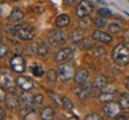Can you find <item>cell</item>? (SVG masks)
<instances>
[{
  "mask_svg": "<svg viewBox=\"0 0 129 120\" xmlns=\"http://www.w3.org/2000/svg\"><path fill=\"white\" fill-rule=\"evenodd\" d=\"M111 57L114 62L118 66H127L129 64V47L124 43H120L111 51Z\"/></svg>",
  "mask_w": 129,
  "mask_h": 120,
  "instance_id": "obj_1",
  "label": "cell"
},
{
  "mask_svg": "<svg viewBox=\"0 0 129 120\" xmlns=\"http://www.w3.org/2000/svg\"><path fill=\"white\" fill-rule=\"evenodd\" d=\"M14 30H16V36L21 41H32L36 36V31L33 26L28 25V24H17L14 26Z\"/></svg>",
  "mask_w": 129,
  "mask_h": 120,
  "instance_id": "obj_2",
  "label": "cell"
},
{
  "mask_svg": "<svg viewBox=\"0 0 129 120\" xmlns=\"http://www.w3.org/2000/svg\"><path fill=\"white\" fill-rule=\"evenodd\" d=\"M57 75H58V77L60 81H63V82L70 81L71 78L75 76L74 66L70 64V63L60 64V66L58 67V70H57Z\"/></svg>",
  "mask_w": 129,
  "mask_h": 120,
  "instance_id": "obj_3",
  "label": "cell"
},
{
  "mask_svg": "<svg viewBox=\"0 0 129 120\" xmlns=\"http://www.w3.org/2000/svg\"><path fill=\"white\" fill-rule=\"evenodd\" d=\"M67 42V33L62 30H53L49 35V43L52 47H58Z\"/></svg>",
  "mask_w": 129,
  "mask_h": 120,
  "instance_id": "obj_4",
  "label": "cell"
},
{
  "mask_svg": "<svg viewBox=\"0 0 129 120\" xmlns=\"http://www.w3.org/2000/svg\"><path fill=\"white\" fill-rule=\"evenodd\" d=\"M92 10H94V6L89 0H81L79 4L77 5V7H76V14L79 19L85 18L92 12Z\"/></svg>",
  "mask_w": 129,
  "mask_h": 120,
  "instance_id": "obj_5",
  "label": "cell"
},
{
  "mask_svg": "<svg viewBox=\"0 0 129 120\" xmlns=\"http://www.w3.org/2000/svg\"><path fill=\"white\" fill-rule=\"evenodd\" d=\"M121 109L122 107L120 106L118 102H114V101H110V102H107L104 106H103V112L108 118H116L117 115L121 114Z\"/></svg>",
  "mask_w": 129,
  "mask_h": 120,
  "instance_id": "obj_6",
  "label": "cell"
},
{
  "mask_svg": "<svg viewBox=\"0 0 129 120\" xmlns=\"http://www.w3.org/2000/svg\"><path fill=\"white\" fill-rule=\"evenodd\" d=\"M10 66H11V69L13 70V71H16V73H23L24 70L26 69L25 59H24L20 55H14V56L11 58Z\"/></svg>",
  "mask_w": 129,
  "mask_h": 120,
  "instance_id": "obj_7",
  "label": "cell"
},
{
  "mask_svg": "<svg viewBox=\"0 0 129 120\" xmlns=\"http://www.w3.org/2000/svg\"><path fill=\"white\" fill-rule=\"evenodd\" d=\"M72 55H74V51L71 48H62L60 50H58L56 52L55 55V61L57 63H63L68 61V59H70L72 57Z\"/></svg>",
  "mask_w": 129,
  "mask_h": 120,
  "instance_id": "obj_8",
  "label": "cell"
},
{
  "mask_svg": "<svg viewBox=\"0 0 129 120\" xmlns=\"http://www.w3.org/2000/svg\"><path fill=\"white\" fill-rule=\"evenodd\" d=\"M16 83L18 86V88H20L23 92H28V90H31L35 87V83H33L31 78L27 77V76H23V75L17 78Z\"/></svg>",
  "mask_w": 129,
  "mask_h": 120,
  "instance_id": "obj_9",
  "label": "cell"
},
{
  "mask_svg": "<svg viewBox=\"0 0 129 120\" xmlns=\"http://www.w3.org/2000/svg\"><path fill=\"white\" fill-rule=\"evenodd\" d=\"M91 37H92V39L96 41V42L104 43V44H109V43H111V41H113V37H111L109 33H107V32H104V31H101V30H95V31H92Z\"/></svg>",
  "mask_w": 129,
  "mask_h": 120,
  "instance_id": "obj_10",
  "label": "cell"
},
{
  "mask_svg": "<svg viewBox=\"0 0 129 120\" xmlns=\"http://www.w3.org/2000/svg\"><path fill=\"white\" fill-rule=\"evenodd\" d=\"M5 104H6V107L11 111H14V109L19 106L20 101H19V96L17 95L16 93H8L5 97Z\"/></svg>",
  "mask_w": 129,
  "mask_h": 120,
  "instance_id": "obj_11",
  "label": "cell"
},
{
  "mask_svg": "<svg viewBox=\"0 0 129 120\" xmlns=\"http://www.w3.org/2000/svg\"><path fill=\"white\" fill-rule=\"evenodd\" d=\"M0 85L4 89H11L13 87V78L7 71L0 74Z\"/></svg>",
  "mask_w": 129,
  "mask_h": 120,
  "instance_id": "obj_12",
  "label": "cell"
},
{
  "mask_svg": "<svg viewBox=\"0 0 129 120\" xmlns=\"http://www.w3.org/2000/svg\"><path fill=\"white\" fill-rule=\"evenodd\" d=\"M91 90H92V85L91 83H89V82H84L82 86V88L79 89V92H78V97H79V100H86L88 97L90 96V94H91Z\"/></svg>",
  "mask_w": 129,
  "mask_h": 120,
  "instance_id": "obj_13",
  "label": "cell"
},
{
  "mask_svg": "<svg viewBox=\"0 0 129 120\" xmlns=\"http://www.w3.org/2000/svg\"><path fill=\"white\" fill-rule=\"evenodd\" d=\"M88 77H89V71L86 69L77 70V71L75 73V76H74L75 82H76L77 85H83L84 82H86Z\"/></svg>",
  "mask_w": 129,
  "mask_h": 120,
  "instance_id": "obj_14",
  "label": "cell"
},
{
  "mask_svg": "<svg viewBox=\"0 0 129 120\" xmlns=\"http://www.w3.org/2000/svg\"><path fill=\"white\" fill-rule=\"evenodd\" d=\"M71 19H70V16L69 14H65V13H63V14H59L55 20V24L56 26L58 27V29H63V27H67L69 24H70Z\"/></svg>",
  "mask_w": 129,
  "mask_h": 120,
  "instance_id": "obj_15",
  "label": "cell"
},
{
  "mask_svg": "<svg viewBox=\"0 0 129 120\" xmlns=\"http://www.w3.org/2000/svg\"><path fill=\"white\" fill-rule=\"evenodd\" d=\"M115 97H116V92L115 90H106V92H102L98 95V100H100V102L107 104V102L114 101Z\"/></svg>",
  "mask_w": 129,
  "mask_h": 120,
  "instance_id": "obj_16",
  "label": "cell"
},
{
  "mask_svg": "<svg viewBox=\"0 0 129 120\" xmlns=\"http://www.w3.org/2000/svg\"><path fill=\"white\" fill-rule=\"evenodd\" d=\"M24 19V12L20 8H14L8 17V20L12 23H20Z\"/></svg>",
  "mask_w": 129,
  "mask_h": 120,
  "instance_id": "obj_17",
  "label": "cell"
},
{
  "mask_svg": "<svg viewBox=\"0 0 129 120\" xmlns=\"http://www.w3.org/2000/svg\"><path fill=\"white\" fill-rule=\"evenodd\" d=\"M107 83H108V80H107L106 76L104 75H98L94 81V88L97 89V90H101V89L106 87Z\"/></svg>",
  "mask_w": 129,
  "mask_h": 120,
  "instance_id": "obj_18",
  "label": "cell"
},
{
  "mask_svg": "<svg viewBox=\"0 0 129 120\" xmlns=\"http://www.w3.org/2000/svg\"><path fill=\"white\" fill-rule=\"evenodd\" d=\"M40 118L42 120H53L55 118V111L52 107H45L40 112Z\"/></svg>",
  "mask_w": 129,
  "mask_h": 120,
  "instance_id": "obj_19",
  "label": "cell"
},
{
  "mask_svg": "<svg viewBox=\"0 0 129 120\" xmlns=\"http://www.w3.org/2000/svg\"><path fill=\"white\" fill-rule=\"evenodd\" d=\"M47 52H49V48L44 42L36 44V54L38 56H46Z\"/></svg>",
  "mask_w": 129,
  "mask_h": 120,
  "instance_id": "obj_20",
  "label": "cell"
},
{
  "mask_svg": "<svg viewBox=\"0 0 129 120\" xmlns=\"http://www.w3.org/2000/svg\"><path fill=\"white\" fill-rule=\"evenodd\" d=\"M83 38H84V31H83V29L78 27V29H76V30L72 31V35H71V39H72V42L79 43Z\"/></svg>",
  "mask_w": 129,
  "mask_h": 120,
  "instance_id": "obj_21",
  "label": "cell"
},
{
  "mask_svg": "<svg viewBox=\"0 0 129 120\" xmlns=\"http://www.w3.org/2000/svg\"><path fill=\"white\" fill-rule=\"evenodd\" d=\"M31 71H32V74L35 75L36 77H43V75L45 74L44 73L43 66L39 64V63H35V64L31 67Z\"/></svg>",
  "mask_w": 129,
  "mask_h": 120,
  "instance_id": "obj_22",
  "label": "cell"
},
{
  "mask_svg": "<svg viewBox=\"0 0 129 120\" xmlns=\"http://www.w3.org/2000/svg\"><path fill=\"white\" fill-rule=\"evenodd\" d=\"M20 105H27V106H31L33 104V95H31L30 93H23L19 97Z\"/></svg>",
  "mask_w": 129,
  "mask_h": 120,
  "instance_id": "obj_23",
  "label": "cell"
},
{
  "mask_svg": "<svg viewBox=\"0 0 129 120\" xmlns=\"http://www.w3.org/2000/svg\"><path fill=\"white\" fill-rule=\"evenodd\" d=\"M118 104L123 109H129V94L122 93L118 99Z\"/></svg>",
  "mask_w": 129,
  "mask_h": 120,
  "instance_id": "obj_24",
  "label": "cell"
},
{
  "mask_svg": "<svg viewBox=\"0 0 129 120\" xmlns=\"http://www.w3.org/2000/svg\"><path fill=\"white\" fill-rule=\"evenodd\" d=\"M91 54L94 55V56H96V57H102V56H104L106 55V49L103 47H101V45H94V47H91Z\"/></svg>",
  "mask_w": 129,
  "mask_h": 120,
  "instance_id": "obj_25",
  "label": "cell"
},
{
  "mask_svg": "<svg viewBox=\"0 0 129 120\" xmlns=\"http://www.w3.org/2000/svg\"><path fill=\"white\" fill-rule=\"evenodd\" d=\"M49 96L51 97V100L55 102L56 106H58V107H62L63 106V97H60L57 93H55V92H49Z\"/></svg>",
  "mask_w": 129,
  "mask_h": 120,
  "instance_id": "obj_26",
  "label": "cell"
},
{
  "mask_svg": "<svg viewBox=\"0 0 129 120\" xmlns=\"http://www.w3.org/2000/svg\"><path fill=\"white\" fill-rule=\"evenodd\" d=\"M57 77H58V75H57V73H56L55 70L50 69L46 73V81L49 82V83H55Z\"/></svg>",
  "mask_w": 129,
  "mask_h": 120,
  "instance_id": "obj_27",
  "label": "cell"
},
{
  "mask_svg": "<svg viewBox=\"0 0 129 120\" xmlns=\"http://www.w3.org/2000/svg\"><path fill=\"white\" fill-rule=\"evenodd\" d=\"M31 113V106H27V105H20L19 108V115L21 118H25V116Z\"/></svg>",
  "mask_w": 129,
  "mask_h": 120,
  "instance_id": "obj_28",
  "label": "cell"
},
{
  "mask_svg": "<svg viewBox=\"0 0 129 120\" xmlns=\"http://www.w3.org/2000/svg\"><path fill=\"white\" fill-rule=\"evenodd\" d=\"M94 24H95V26H96V27L106 26V25H107V18H106V17H101V16L96 17V18L94 19Z\"/></svg>",
  "mask_w": 129,
  "mask_h": 120,
  "instance_id": "obj_29",
  "label": "cell"
},
{
  "mask_svg": "<svg viewBox=\"0 0 129 120\" xmlns=\"http://www.w3.org/2000/svg\"><path fill=\"white\" fill-rule=\"evenodd\" d=\"M108 30H109L110 33H113V35H116L118 32L121 31V25L118 23H111L109 24V26H108Z\"/></svg>",
  "mask_w": 129,
  "mask_h": 120,
  "instance_id": "obj_30",
  "label": "cell"
},
{
  "mask_svg": "<svg viewBox=\"0 0 129 120\" xmlns=\"http://www.w3.org/2000/svg\"><path fill=\"white\" fill-rule=\"evenodd\" d=\"M63 107L65 111L68 112H71L72 109H74V104H72V101L70 99H68V97H63Z\"/></svg>",
  "mask_w": 129,
  "mask_h": 120,
  "instance_id": "obj_31",
  "label": "cell"
},
{
  "mask_svg": "<svg viewBox=\"0 0 129 120\" xmlns=\"http://www.w3.org/2000/svg\"><path fill=\"white\" fill-rule=\"evenodd\" d=\"M8 47L6 44H3V43H0V58H5L6 56L8 55Z\"/></svg>",
  "mask_w": 129,
  "mask_h": 120,
  "instance_id": "obj_32",
  "label": "cell"
},
{
  "mask_svg": "<svg viewBox=\"0 0 129 120\" xmlns=\"http://www.w3.org/2000/svg\"><path fill=\"white\" fill-rule=\"evenodd\" d=\"M97 14L98 16H101V17H106V18L108 17V18H109V17H111V12H110L108 8L102 7V8H100V10L97 11Z\"/></svg>",
  "mask_w": 129,
  "mask_h": 120,
  "instance_id": "obj_33",
  "label": "cell"
},
{
  "mask_svg": "<svg viewBox=\"0 0 129 120\" xmlns=\"http://www.w3.org/2000/svg\"><path fill=\"white\" fill-rule=\"evenodd\" d=\"M43 100H44V97L42 94H36V95H33V105H35V106H40V105L43 104Z\"/></svg>",
  "mask_w": 129,
  "mask_h": 120,
  "instance_id": "obj_34",
  "label": "cell"
},
{
  "mask_svg": "<svg viewBox=\"0 0 129 120\" xmlns=\"http://www.w3.org/2000/svg\"><path fill=\"white\" fill-rule=\"evenodd\" d=\"M79 44V47L82 48V49H91V43H90V41L89 39H86V38H83L81 42L78 43Z\"/></svg>",
  "mask_w": 129,
  "mask_h": 120,
  "instance_id": "obj_35",
  "label": "cell"
},
{
  "mask_svg": "<svg viewBox=\"0 0 129 120\" xmlns=\"http://www.w3.org/2000/svg\"><path fill=\"white\" fill-rule=\"evenodd\" d=\"M84 120H103V118L101 115L96 114V113H91V114H88Z\"/></svg>",
  "mask_w": 129,
  "mask_h": 120,
  "instance_id": "obj_36",
  "label": "cell"
},
{
  "mask_svg": "<svg viewBox=\"0 0 129 120\" xmlns=\"http://www.w3.org/2000/svg\"><path fill=\"white\" fill-rule=\"evenodd\" d=\"M115 120H129V113H124V114H120L115 118Z\"/></svg>",
  "mask_w": 129,
  "mask_h": 120,
  "instance_id": "obj_37",
  "label": "cell"
},
{
  "mask_svg": "<svg viewBox=\"0 0 129 120\" xmlns=\"http://www.w3.org/2000/svg\"><path fill=\"white\" fill-rule=\"evenodd\" d=\"M5 97H6V95H5V93H4V88L0 87V102H3V101L5 100Z\"/></svg>",
  "mask_w": 129,
  "mask_h": 120,
  "instance_id": "obj_38",
  "label": "cell"
},
{
  "mask_svg": "<svg viewBox=\"0 0 129 120\" xmlns=\"http://www.w3.org/2000/svg\"><path fill=\"white\" fill-rule=\"evenodd\" d=\"M123 39H124L125 43H129V30L124 31V33H123Z\"/></svg>",
  "mask_w": 129,
  "mask_h": 120,
  "instance_id": "obj_39",
  "label": "cell"
},
{
  "mask_svg": "<svg viewBox=\"0 0 129 120\" xmlns=\"http://www.w3.org/2000/svg\"><path fill=\"white\" fill-rule=\"evenodd\" d=\"M5 116H6V113H5L4 108H1V107H0V120H4Z\"/></svg>",
  "mask_w": 129,
  "mask_h": 120,
  "instance_id": "obj_40",
  "label": "cell"
},
{
  "mask_svg": "<svg viewBox=\"0 0 129 120\" xmlns=\"http://www.w3.org/2000/svg\"><path fill=\"white\" fill-rule=\"evenodd\" d=\"M63 1H64L68 6H72V5H75V3H76V0H63Z\"/></svg>",
  "mask_w": 129,
  "mask_h": 120,
  "instance_id": "obj_41",
  "label": "cell"
},
{
  "mask_svg": "<svg viewBox=\"0 0 129 120\" xmlns=\"http://www.w3.org/2000/svg\"><path fill=\"white\" fill-rule=\"evenodd\" d=\"M124 86L127 87V89H129V77L125 78V81H124Z\"/></svg>",
  "mask_w": 129,
  "mask_h": 120,
  "instance_id": "obj_42",
  "label": "cell"
},
{
  "mask_svg": "<svg viewBox=\"0 0 129 120\" xmlns=\"http://www.w3.org/2000/svg\"><path fill=\"white\" fill-rule=\"evenodd\" d=\"M1 41H3V36H1V33H0V43H1Z\"/></svg>",
  "mask_w": 129,
  "mask_h": 120,
  "instance_id": "obj_43",
  "label": "cell"
},
{
  "mask_svg": "<svg viewBox=\"0 0 129 120\" xmlns=\"http://www.w3.org/2000/svg\"><path fill=\"white\" fill-rule=\"evenodd\" d=\"M11 1H14V3H17V1H20V0H11Z\"/></svg>",
  "mask_w": 129,
  "mask_h": 120,
  "instance_id": "obj_44",
  "label": "cell"
},
{
  "mask_svg": "<svg viewBox=\"0 0 129 120\" xmlns=\"http://www.w3.org/2000/svg\"><path fill=\"white\" fill-rule=\"evenodd\" d=\"M5 0H0V4H1V3H4Z\"/></svg>",
  "mask_w": 129,
  "mask_h": 120,
  "instance_id": "obj_45",
  "label": "cell"
}]
</instances>
